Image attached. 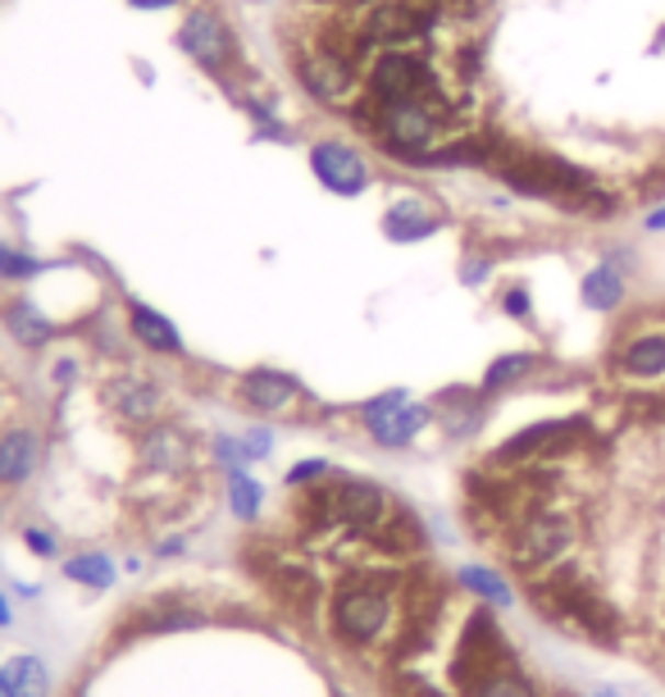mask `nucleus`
Returning a JSON list of instances; mask_svg holds the SVG:
<instances>
[{"label": "nucleus", "instance_id": "39", "mask_svg": "<svg viewBox=\"0 0 665 697\" xmlns=\"http://www.w3.org/2000/svg\"><path fill=\"white\" fill-rule=\"evenodd\" d=\"M647 233H665V210H652L647 215Z\"/></svg>", "mask_w": 665, "mask_h": 697}, {"label": "nucleus", "instance_id": "3", "mask_svg": "<svg viewBox=\"0 0 665 697\" xmlns=\"http://www.w3.org/2000/svg\"><path fill=\"white\" fill-rule=\"evenodd\" d=\"M306 506H311V515L319 525H342V529H351L360 538H379L383 525L397 515V502H392L379 483H370V479H332V474L324 483H315V493L306 497Z\"/></svg>", "mask_w": 665, "mask_h": 697}, {"label": "nucleus", "instance_id": "26", "mask_svg": "<svg viewBox=\"0 0 665 697\" xmlns=\"http://www.w3.org/2000/svg\"><path fill=\"white\" fill-rule=\"evenodd\" d=\"M65 580H78L87 588H110L114 584V561L105 552H78L65 561Z\"/></svg>", "mask_w": 665, "mask_h": 697}, {"label": "nucleus", "instance_id": "11", "mask_svg": "<svg viewBox=\"0 0 665 697\" xmlns=\"http://www.w3.org/2000/svg\"><path fill=\"white\" fill-rule=\"evenodd\" d=\"M101 397H105V406L119 419L133 424V429H150V424L160 419V411H165L160 383H150L142 374H114V379H105L101 383Z\"/></svg>", "mask_w": 665, "mask_h": 697}, {"label": "nucleus", "instance_id": "27", "mask_svg": "<svg viewBox=\"0 0 665 697\" xmlns=\"http://www.w3.org/2000/svg\"><path fill=\"white\" fill-rule=\"evenodd\" d=\"M228 506L237 520H256L264 506V488L247 474V470H228Z\"/></svg>", "mask_w": 665, "mask_h": 697}, {"label": "nucleus", "instance_id": "23", "mask_svg": "<svg viewBox=\"0 0 665 697\" xmlns=\"http://www.w3.org/2000/svg\"><path fill=\"white\" fill-rule=\"evenodd\" d=\"M461 697H538V688H533V679L520 671V665L510 661V665H497L493 675L474 679Z\"/></svg>", "mask_w": 665, "mask_h": 697}, {"label": "nucleus", "instance_id": "10", "mask_svg": "<svg viewBox=\"0 0 665 697\" xmlns=\"http://www.w3.org/2000/svg\"><path fill=\"white\" fill-rule=\"evenodd\" d=\"M516 656H510V643L501 639V629L488 611H470V625L461 633V648H457V661H451V679H457V688L465 693L474 679L493 675L497 665H510Z\"/></svg>", "mask_w": 665, "mask_h": 697}, {"label": "nucleus", "instance_id": "5", "mask_svg": "<svg viewBox=\"0 0 665 697\" xmlns=\"http://www.w3.org/2000/svg\"><path fill=\"white\" fill-rule=\"evenodd\" d=\"M574 538H579V529H574V520L565 510H552V506H533L529 515H520L516 529H510L506 538V557L516 570H542L561 561Z\"/></svg>", "mask_w": 665, "mask_h": 697}, {"label": "nucleus", "instance_id": "6", "mask_svg": "<svg viewBox=\"0 0 665 697\" xmlns=\"http://www.w3.org/2000/svg\"><path fill=\"white\" fill-rule=\"evenodd\" d=\"M433 19L410 5V0H370L356 19V46L360 55H374V50H392V46H415L419 37H429Z\"/></svg>", "mask_w": 665, "mask_h": 697}, {"label": "nucleus", "instance_id": "30", "mask_svg": "<svg viewBox=\"0 0 665 697\" xmlns=\"http://www.w3.org/2000/svg\"><path fill=\"white\" fill-rule=\"evenodd\" d=\"M402 402H410V392H406V387H387V392H379V397H370L365 406H360V424H370V419H379V415H387V411H397Z\"/></svg>", "mask_w": 665, "mask_h": 697}, {"label": "nucleus", "instance_id": "18", "mask_svg": "<svg viewBox=\"0 0 665 697\" xmlns=\"http://www.w3.org/2000/svg\"><path fill=\"white\" fill-rule=\"evenodd\" d=\"M429 419H433V411H429V406H419V402H402L397 411H387V415L370 419L365 429H370V438H374L379 447H410L419 434L429 429Z\"/></svg>", "mask_w": 665, "mask_h": 697}, {"label": "nucleus", "instance_id": "19", "mask_svg": "<svg viewBox=\"0 0 665 697\" xmlns=\"http://www.w3.org/2000/svg\"><path fill=\"white\" fill-rule=\"evenodd\" d=\"M616 370L624 379H661L665 374V333H639V338H629L616 356Z\"/></svg>", "mask_w": 665, "mask_h": 697}, {"label": "nucleus", "instance_id": "24", "mask_svg": "<svg viewBox=\"0 0 665 697\" xmlns=\"http://www.w3.org/2000/svg\"><path fill=\"white\" fill-rule=\"evenodd\" d=\"M461 584L478 597V602H488V606H497V611H506L510 602H516V593H510V584L501 580L497 570H488V565H465L461 570Z\"/></svg>", "mask_w": 665, "mask_h": 697}, {"label": "nucleus", "instance_id": "38", "mask_svg": "<svg viewBox=\"0 0 665 697\" xmlns=\"http://www.w3.org/2000/svg\"><path fill=\"white\" fill-rule=\"evenodd\" d=\"M74 379H78V360H59V366H55V383L65 387V383H74Z\"/></svg>", "mask_w": 665, "mask_h": 697}, {"label": "nucleus", "instance_id": "25", "mask_svg": "<svg viewBox=\"0 0 665 697\" xmlns=\"http://www.w3.org/2000/svg\"><path fill=\"white\" fill-rule=\"evenodd\" d=\"M538 370V356L533 351H510V356H497L488 370H483V392H501V387H510V383H520L525 374H533Z\"/></svg>", "mask_w": 665, "mask_h": 697}, {"label": "nucleus", "instance_id": "14", "mask_svg": "<svg viewBox=\"0 0 665 697\" xmlns=\"http://www.w3.org/2000/svg\"><path fill=\"white\" fill-rule=\"evenodd\" d=\"M137 461L150 474H178L192 461V438L183 429H173V424H150L137 442Z\"/></svg>", "mask_w": 665, "mask_h": 697}, {"label": "nucleus", "instance_id": "17", "mask_svg": "<svg viewBox=\"0 0 665 697\" xmlns=\"http://www.w3.org/2000/svg\"><path fill=\"white\" fill-rule=\"evenodd\" d=\"M42 461V442L33 429H23V424H10L5 434H0V483L5 488H19V483L33 479Z\"/></svg>", "mask_w": 665, "mask_h": 697}, {"label": "nucleus", "instance_id": "34", "mask_svg": "<svg viewBox=\"0 0 665 697\" xmlns=\"http://www.w3.org/2000/svg\"><path fill=\"white\" fill-rule=\"evenodd\" d=\"M215 461L224 470H241V465H247V457H241V438H215Z\"/></svg>", "mask_w": 665, "mask_h": 697}, {"label": "nucleus", "instance_id": "8", "mask_svg": "<svg viewBox=\"0 0 665 697\" xmlns=\"http://www.w3.org/2000/svg\"><path fill=\"white\" fill-rule=\"evenodd\" d=\"M306 160H311L315 183H319L324 192H332V196H342V201L365 196L370 183H374V165H370V156H365L360 146L342 142V137L311 142V156H306Z\"/></svg>", "mask_w": 665, "mask_h": 697}, {"label": "nucleus", "instance_id": "20", "mask_svg": "<svg viewBox=\"0 0 665 697\" xmlns=\"http://www.w3.org/2000/svg\"><path fill=\"white\" fill-rule=\"evenodd\" d=\"M579 296H584V306L597 311V315L616 311L620 301H624V274H620V265H611V260L593 265L588 274H584V283H579Z\"/></svg>", "mask_w": 665, "mask_h": 697}, {"label": "nucleus", "instance_id": "16", "mask_svg": "<svg viewBox=\"0 0 665 697\" xmlns=\"http://www.w3.org/2000/svg\"><path fill=\"white\" fill-rule=\"evenodd\" d=\"M128 333L133 342L156 351V356H183V333H178V324L169 315H160L156 306H142V301H133L128 306Z\"/></svg>", "mask_w": 665, "mask_h": 697}, {"label": "nucleus", "instance_id": "7", "mask_svg": "<svg viewBox=\"0 0 665 697\" xmlns=\"http://www.w3.org/2000/svg\"><path fill=\"white\" fill-rule=\"evenodd\" d=\"M178 50L215 78H228V69L237 65V37L215 5H192L183 14V23H178Z\"/></svg>", "mask_w": 665, "mask_h": 697}, {"label": "nucleus", "instance_id": "9", "mask_svg": "<svg viewBox=\"0 0 665 697\" xmlns=\"http://www.w3.org/2000/svg\"><path fill=\"white\" fill-rule=\"evenodd\" d=\"M296 82L324 105L332 101H347L356 87H360V69L347 50H338L332 42H319V46H301L296 50Z\"/></svg>", "mask_w": 665, "mask_h": 697}, {"label": "nucleus", "instance_id": "32", "mask_svg": "<svg viewBox=\"0 0 665 697\" xmlns=\"http://www.w3.org/2000/svg\"><path fill=\"white\" fill-rule=\"evenodd\" d=\"M501 311H506L510 319H529V315H533V296H529V288H520V283H516V288H506V292H501Z\"/></svg>", "mask_w": 665, "mask_h": 697}, {"label": "nucleus", "instance_id": "1", "mask_svg": "<svg viewBox=\"0 0 665 697\" xmlns=\"http://www.w3.org/2000/svg\"><path fill=\"white\" fill-rule=\"evenodd\" d=\"M392 625H402L397 584L383 570H356L342 574L328 597V633L347 652H370L379 639H387Z\"/></svg>", "mask_w": 665, "mask_h": 697}, {"label": "nucleus", "instance_id": "21", "mask_svg": "<svg viewBox=\"0 0 665 697\" xmlns=\"http://www.w3.org/2000/svg\"><path fill=\"white\" fill-rule=\"evenodd\" d=\"M5 328H10V338L19 347H46L55 338V324L33 306L27 296H14L10 306H5Z\"/></svg>", "mask_w": 665, "mask_h": 697}, {"label": "nucleus", "instance_id": "4", "mask_svg": "<svg viewBox=\"0 0 665 697\" xmlns=\"http://www.w3.org/2000/svg\"><path fill=\"white\" fill-rule=\"evenodd\" d=\"M360 92H365V101H433L442 97V82L415 46H392L370 55Z\"/></svg>", "mask_w": 665, "mask_h": 697}, {"label": "nucleus", "instance_id": "43", "mask_svg": "<svg viewBox=\"0 0 665 697\" xmlns=\"http://www.w3.org/2000/svg\"><path fill=\"white\" fill-rule=\"evenodd\" d=\"M0 697H10V693H5V684H0Z\"/></svg>", "mask_w": 665, "mask_h": 697}, {"label": "nucleus", "instance_id": "41", "mask_svg": "<svg viewBox=\"0 0 665 697\" xmlns=\"http://www.w3.org/2000/svg\"><path fill=\"white\" fill-rule=\"evenodd\" d=\"M173 552H183V538H169L165 548H160V557H173Z\"/></svg>", "mask_w": 665, "mask_h": 697}, {"label": "nucleus", "instance_id": "22", "mask_svg": "<svg viewBox=\"0 0 665 697\" xmlns=\"http://www.w3.org/2000/svg\"><path fill=\"white\" fill-rule=\"evenodd\" d=\"M0 684H5L10 697H50V671L42 656H14L0 671Z\"/></svg>", "mask_w": 665, "mask_h": 697}, {"label": "nucleus", "instance_id": "28", "mask_svg": "<svg viewBox=\"0 0 665 697\" xmlns=\"http://www.w3.org/2000/svg\"><path fill=\"white\" fill-rule=\"evenodd\" d=\"M42 269L46 265L33 251H19V247H10V241H0V279L5 283H27V279H37Z\"/></svg>", "mask_w": 665, "mask_h": 697}, {"label": "nucleus", "instance_id": "36", "mask_svg": "<svg viewBox=\"0 0 665 697\" xmlns=\"http://www.w3.org/2000/svg\"><path fill=\"white\" fill-rule=\"evenodd\" d=\"M488 279V260H465L461 265V283H483Z\"/></svg>", "mask_w": 665, "mask_h": 697}, {"label": "nucleus", "instance_id": "33", "mask_svg": "<svg viewBox=\"0 0 665 697\" xmlns=\"http://www.w3.org/2000/svg\"><path fill=\"white\" fill-rule=\"evenodd\" d=\"M269 451H274V434H269V429L241 434V457H247V461H264Z\"/></svg>", "mask_w": 665, "mask_h": 697}, {"label": "nucleus", "instance_id": "13", "mask_svg": "<svg viewBox=\"0 0 665 697\" xmlns=\"http://www.w3.org/2000/svg\"><path fill=\"white\" fill-rule=\"evenodd\" d=\"M574 434H584L579 419H548V424H529V429H520L516 438H506L497 447V465H520V461H538L548 457V451H561L574 442Z\"/></svg>", "mask_w": 665, "mask_h": 697}, {"label": "nucleus", "instance_id": "29", "mask_svg": "<svg viewBox=\"0 0 665 697\" xmlns=\"http://www.w3.org/2000/svg\"><path fill=\"white\" fill-rule=\"evenodd\" d=\"M328 474H332V465L319 461V457H311V461H296V465L283 474V483H288V488H311V483H324Z\"/></svg>", "mask_w": 665, "mask_h": 697}, {"label": "nucleus", "instance_id": "42", "mask_svg": "<svg viewBox=\"0 0 665 697\" xmlns=\"http://www.w3.org/2000/svg\"><path fill=\"white\" fill-rule=\"evenodd\" d=\"M593 697H629V693H620V688H597Z\"/></svg>", "mask_w": 665, "mask_h": 697}, {"label": "nucleus", "instance_id": "40", "mask_svg": "<svg viewBox=\"0 0 665 697\" xmlns=\"http://www.w3.org/2000/svg\"><path fill=\"white\" fill-rule=\"evenodd\" d=\"M10 620H14V611H10V597L0 593V629H10Z\"/></svg>", "mask_w": 665, "mask_h": 697}, {"label": "nucleus", "instance_id": "12", "mask_svg": "<svg viewBox=\"0 0 665 697\" xmlns=\"http://www.w3.org/2000/svg\"><path fill=\"white\" fill-rule=\"evenodd\" d=\"M237 397H241V406H251L256 415H288L301 397H306V387H301V379H292L283 370L260 366V370L241 374Z\"/></svg>", "mask_w": 665, "mask_h": 697}, {"label": "nucleus", "instance_id": "35", "mask_svg": "<svg viewBox=\"0 0 665 697\" xmlns=\"http://www.w3.org/2000/svg\"><path fill=\"white\" fill-rule=\"evenodd\" d=\"M392 697H442V693H438V688H429L425 679H397Z\"/></svg>", "mask_w": 665, "mask_h": 697}, {"label": "nucleus", "instance_id": "2", "mask_svg": "<svg viewBox=\"0 0 665 697\" xmlns=\"http://www.w3.org/2000/svg\"><path fill=\"white\" fill-rule=\"evenodd\" d=\"M451 101L447 97H433V101H365L356 110V124L365 119V128L374 133V142L383 150H392L397 160H410V165H425L447 124H451Z\"/></svg>", "mask_w": 665, "mask_h": 697}, {"label": "nucleus", "instance_id": "37", "mask_svg": "<svg viewBox=\"0 0 665 697\" xmlns=\"http://www.w3.org/2000/svg\"><path fill=\"white\" fill-rule=\"evenodd\" d=\"M133 10H146V14H156V10H173V5H183V0H128Z\"/></svg>", "mask_w": 665, "mask_h": 697}, {"label": "nucleus", "instance_id": "31", "mask_svg": "<svg viewBox=\"0 0 665 697\" xmlns=\"http://www.w3.org/2000/svg\"><path fill=\"white\" fill-rule=\"evenodd\" d=\"M23 542H27V552L42 557V561H55V557H59V542H55V533H50V529L27 525V529H23Z\"/></svg>", "mask_w": 665, "mask_h": 697}, {"label": "nucleus", "instance_id": "15", "mask_svg": "<svg viewBox=\"0 0 665 697\" xmlns=\"http://www.w3.org/2000/svg\"><path fill=\"white\" fill-rule=\"evenodd\" d=\"M442 228V215H438V205H429L425 196H402V201H392L383 210V237L387 241H425Z\"/></svg>", "mask_w": 665, "mask_h": 697}]
</instances>
